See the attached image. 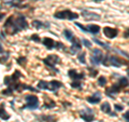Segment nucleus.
Instances as JSON below:
<instances>
[{"mask_svg":"<svg viewBox=\"0 0 129 122\" xmlns=\"http://www.w3.org/2000/svg\"><path fill=\"white\" fill-rule=\"evenodd\" d=\"M103 32H104V35H106V37L110 38V39L115 38L116 36H117V34H118L117 29H115V28H112V27H104Z\"/></svg>","mask_w":129,"mask_h":122,"instance_id":"7","label":"nucleus"},{"mask_svg":"<svg viewBox=\"0 0 129 122\" xmlns=\"http://www.w3.org/2000/svg\"><path fill=\"white\" fill-rule=\"evenodd\" d=\"M89 75L91 77H95L97 75V70H95V69H89Z\"/></svg>","mask_w":129,"mask_h":122,"instance_id":"28","label":"nucleus"},{"mask_svg":"<svg viewBox=\"0 0 129 122\" xmlns=\"http://www.w3.org/2000/svg\"><path fill=\"white\" fill-rule=\"evenodd\" d=\"M119 90H120L119 85H118V84H114V85H112L111 88L107 89L106 93H107V94H108L109 96H110V97H114V96H113V94H114V93H118V92H119Z\"/></svg>","mask_w":129,"mask_h":122,"instance_id":"10","label":"nucleus"},{"mask_svg":"<svg viewBox=\"0 0 129 122\" xmlns=\"http://www.w3.org/2000/svg\"><path fill=\"white\" fill-rule=\"evenodd\" d=\"M85 56H86V54H85V52H82L78 57H79V60L82 64H86V59H85Z\"/></svg>","mask_w":129,"mask_h":122,"instance_id":"22","label":"nucleus"},{"mask_svg":"<svg viewBox=\"0 0 129 122\" xmlns=\"http://www.w3.org/2000/svg\"><path fill=\"white\" fill-rule=\"evenodd\" d=\"M68 75H69L70 78H72L73 80H80V79L84 78V74H78L74 69H71V70H69Z\"/></svg>","mask_w":129,"mask_h":122,"instance_id":"12","label":"nucleus"},{"mask_svg":"<svg viewBox=\"0 0 129 122\" xmlns=\"http://www.w3.org/2000/svg\"><path fill=\"white\" fill-rule=\"evenodd\" d=\"M55 41L53 39H51V38H44L43 39V44L45 46L47 49H50V50H52V49H54L55 48Z\"/></svg>","mask_w":129,"mask_h":122,"instance_id":"13","label":"nucleus"},{"mask_svg":"<svg viewBox=\"0 0 129 122\" xmlns=\"http://www.w3.org/2000/svg\"><path fill=\"white\" fill-rule=\"evenodd\" d=\"M94 41H95L96 43H98L99 46H101V47L106 48V49H109V48H110L109 46H107V43H104V42H102V41H100V40H98V39H94Z\"/></svg>","mask_w":129,"mask_h":122,"instance_id":"24","label":"nucleus"},{"mask_svg":"<svg viewBox=\"0 0 129 122\" xmlns=\"http://www.w3.org/2000/svg\"><path fill=\"white\" fill-rule=\"evenodd\" d=\"M38 88L39 89H42V90H47V82L46 81H39V83H38Z\"/></svg>","mask_w":129,"mask_h":122,"instance_id":"21","label":"nucleus"},{"mask_svg":"<svg viewBox=\"0 0 129 122\" xmlns=\"http://www.w3.org/2000/svg\"><path fill=\"white\" fill-rule=\"evenodd\" d=\"M0 118H1V119H5V120H8L10 118V116L6 112L3 106H0Z\"/></svg>","mask_w":129,"mask_h":122,"instance_id":"19","label":"nucleus"},{"mask_svg":"<svg viewBox=\"0 0 129 122\" xmlns=\"http://www.w3.org/2000/svg\"><path fill=\"white\" fill-rule=\"evenodd\" d=\"M101 100V95H100L99 92H96L94 95L90 96V97H87V101L90 104H97Z\"/></svg>","mask_w":129,"mask_h":122,"instance_id":"9","label":"nucleus"},{"mask_svg":"<svg viewBox=\"0 0 129 122\" xmlns=\"http://www.w3.org/2000/svg\"><path fill=\"white\" fill-rule=\"evenodd\" d=\"M2 17H5V14H2V13H1V14H0V21H1V18H2Z\"/></svg>","mask_w":129,"mask_h":122,"instance_id":"34","label":"nucleus"},{"mask_svg":"<svg viewBox=\"0 0 129 122\" xmlns=\"http://www.w3.org/2000/svg\"><path fill=\"white\" fill-rule=\"evenodd\" d=\"M127 75H128V77H129V68L127 69Z\"/></svg>","mask_w":129,"mask_h":122,"instance_id":"36","label":"nucleus"},{"mask_svg":"<svg viewBox=\"0 0 129 122\" xmlns=\"http://www.w3.org/2000/svg\"><path fill=\"white\" fill-rule=\"evenodd\" d=\"M60 87H61V83L59 82V81H51V82L47 83V90H51V91H55L57 90V89H59Z\"/></svg>","mask_w":129,"mask_h":122,"instance_id":"11","label":"nucleus"},{"mask_svg":"<svg viewBox=\"0 0 129 122\" xmlns=\"http://www.w3.org/2000/svg\"><path fill=\"white\" fill-rule=\"evenodd\" d=\"M101 110L103 112H106V113H111V105L108 103V101H106V103H103L101 105Z\"/></svg>","mask_w":129,"mask_h":122,"instance_id":"15","label":"nucleus"},{"mask_svg":"<svg viewBox=\"0 0 129 122\" xmlns=\"http://www.w3.org/2000/svg\"><path fill=\"white\" fill-rule=\"evenodd\" d=\"M75 25H76V26H79V27H80V28H81V29H82V30H84V31H87V29H86V28H84V27H83V25H82V24H80V23H76Z\"/></svg>","mask_w":129,"mask_h":122,"instance_id":"31","label":"nucleus"},{"mask_svg":"<svg viewBox=\"0 0 129 122\" xmlns=\"http://www.w3.org/2000/svg\"><path fill=\"white\" fill-rule=\"evenodd\" d=\"M63 36L66 37L67 40H70V41H72V40H73V38H74L73 34H72L71 30H69V29H64V30H63Z\"/></svg>","mask_w":129,"mask_h":122,"instance_id":"17","label":"nucleus"},{"mask_svg":"<svg viewBox=\"0 0 129 122\" xmlns=\"http://www.w3.org/2000/svg\"><path fill=\"white\" fill-rule=\"evenodd\" d=\"M32 26L36 27V28H41L43 26V24L41 22H39V21H34L32 22Z\"/></svg>","mask_w":129,"mask_h":122,"instance_id":"25","label":"nucleus"},{"mask_svg":"<svg viewBox=\"0 0 129 122\" xmlns=\"http://www.w3.org/2000/svg\"><path fill=\"white\" fill-rule=\"evenodd\" d=\"M106 83H107V79L104 78V77H99V79H98V84L101 85V87H103V85H106Z\"/></svg>","mask_w":129,"mask_h":122,"instance_id":"23","label":"nucleus"},{"mask_svg":"<svg viewBox=\"0 0 129 122\" xmlns=\"http://www.w3.org/2000/svg\"><path fill=\"white\" fill-rule=\"evenodd\" d=\"M87 30L88 31H90L91 34H98V32L100 31V27L98 25H89V26H87Z\"/></svg>","mask_w":129,"mask_h":122,"instance_id":"16","label":"nucleus"},{"mask_svg":"<svg viewBox=\"0 0 129 122\" xmlns=\"http://www.w3.org/2000/svg\"><path fill=\"white\" fill-rule=\"evenodd\" d=\"M82 15L84 16L85 19H100V15L95 14V13H92V12L86 11V10L82 11Z\"/></svg>","mask_w":129,"mask_h":122,"instance_id":"8","label":"nucleus"},{"mask_svg":"<svg viewBox=\"0 0 129 122\" xmlns=\"http://www.w3.org/2000/svg\"><path fill=\"white\" fill-rule=\"evenodd\" d=\"M102 57H103V53L99 50V49H94V50H92L90 60L94 65H99L100 62L102 60Z\"/></svg>","mask_w":129,"mask_h":122,"instance_id":"4","label":"nucleus"},{"mask_svg":"<svg viewBox=\"0 0 129 122\" xmlns=\"http://www.w3.org/2000/svg\"><path fill=\"white\" fill-rule=\"evenodd\" d=\"M115 109H116V110H118V111H120V110H123V106H120V105H115Z\"/></svg>","mask_w":129,"mask_h":122,"instance_id":"32","label":"nucleus"},{"mask_svg":"<svg viewBox=\"0 0 129 122\" xmlns=\"http://www.w3.org/2000/svg\"><path fill=\"white\" fill-rule=\"evenodd\" d=\"M83 43L85 44V47H86V48H90V47H91V42H90V41H88L87 39H83Z\"/></svg>","mask_w":129,"mask_h":122,"instance_id":"27","label":"nucleus"},{"mask_svg":"<svg viewBox=\"0 0 129 122\" xmlns=\"http://www.w3.org/2000/svg\"><path fill=\"white\" fill-rule=\"evenodd\" d=\"M82 48V44L80 43V41L78 39H75V38H73V40H72V47H71V50H72V52H75V50H80V49Z\"/></svg>","mask_w":129,"mask_h":122,"instance_id":"14","label":"nucleus"},{"mask_svg":"<svg viewBox=\"0 0 129 122\" xmlns=\"http://www.w3.org/2000/svg\"><path fill=\"white\" fill-rule=\"evenodd\" d=\"M81 118L86 122H91L95 119V116H94V113H92V111L90 110V109H86L85 111L81 112Z\"/></svg>","mask_w":129,"mask_h":122,"instance_id":"6","label":"nucleus"},{"mask_svg":"<svg viewBox=\"0 0 129 122\" xmlns=\"http://www.w3.org/2000/svg\"><path fill=\"white\" fill-rule=\"evenodd\" d=\"M109 60H110V64L113 65V66H116V67H120V63H118V59L115 57V56H111L109 57Z\"/></svg>","mask_w":129,"mask_h":122,"instance_id":"18","label":"nucleus"},{"mask_svg":"<svg viewBox=\"0 0 129 122\" xmlns=\"http://www.w3.org/2000/svg\"><path fill=\"white\" fill-rule=\"evenodd\" d=\"M128 84H129V82H128V80L126 78H120L119 81H118L119 88H125V87H127Z\"/></svg>","mask_w":129,"mask_h":122,"instance_id":"20","label":"nucleus"},{"mask_svg":"<svg viewBox=\"0 0 129 122\" xmlns=\"http://www.w3.org/2000/svg\"><path fill=\"white\" fill-rule=\"evenodd\" d=\"M44 63H45L47 66H50L52 68H54V66L57 63H59V58H58V56H56V55H48L47 57L44 59Z\"/></svg>","mask_w":129,"mask_h":122,"instance_id":"5","label":"nucleus"},{"mask_svg":"<svg viewBox=\"0 0 129 122\" xmlns=\"http://www.w3.org/2000/svg\"><path fill=\"white\" fill-rule=\"evenodd\" d=\"M31 39H32V40H35V41H37V42H39V41H40V38L38 37L37 35H34V36L31 37Z\"/></svg>","mask_w":129,"mask_h":122,"instance_id":"30","label":"nucleus"},{"mask_svg":"<svg viewBox=\"0 0 129 122\" xmlns=\"http://www.w3.org/2000/svg\"><path fill=\"white\" fill-rule=\"evenodd\" d=\"M128 104H129V103H128Z\"/></svg>","mask_w":129,"mask_h":122,"instance_id":"38","label":"nucleus"},{"mask_svg":"<svg viewBox=\"0 0 129 122\" xmlns=\"http://www.w3.org/2000/svg\"><path fill=\"white\" fill-rule=\"evenodd\" d=\"M71 87L74 88V89H80L81 88V82L80 81H73V82L71 83Z\"/></svg>","mask_w":129,"mask_h":122,"instance_id":"26","label":"nucleus"},{"mask_svg":"<svg viewBox=\"0 0 129 122\" xmlns=\"http://www.w3.org/2000/svg\"><path fill=\"white\" fill-rule=\"evenodd\" d=\"M124 119L126 120L127 122H129V110H128V111H126V113L124 115Z\"/></svg>","mask_w":129,"mask_h":122,"instance_id":"29","label":"nucleus"},{"mask_svg":"<svg viewBox=\"0 0 129 122\" xmlns=\"http://www.w3.org/2000/svg\"><path fill=\"white\" fill-rule=\"evenodd\" d=\"M94 1H97V2H98V1H102V0H94Z\"/></svg>","mask_w":129,"mask_h":122,"instance_id":"37","label":"nucleus"},{"mask_svg":"<svg viewBox=\"0 0 129 122\" xmlns=\"http://www.w3.org/2000/svg\"><path fill=\"white\" fill-rule=\"evenodd\" d=\"M124 37H125V38H128V37H129V28H127L126 32H124Z\"/></svg>","mask_w":129,"mask_h":122,"instance_id":"33","label":"nucleus"},{"mask_svg":"<svg viewBox=\"0 0 129 122\" xmlns=\"http://www.w3.org/2000/svg\"><path fill=\"white\" fill-rule=\"evenodd\" d=\"M54 16L56 18H59V19H76L79 17V14L72 13L70 10H64V11L56 12L54 14Z\"/></svg>","mask_w":129,"mask_h":122,"instance_id":"2","label":"nucleus"},{"mask_svg":"<svg viewBox=\"0 0 129 122\" xmlns=\"http://www.w3.org/2000/svg\"><path fill=\"white\" fill-rule=\"evenodd\" d=\"M2 51H3V49L1 47V44H0V53H2Z\"/></svg>","mask_w":129,"mask_h":122,"instance_id":"35","label":"nucleus"},{"mask_svg":"<svg viewBox=\"0 0 129 122\" xmlns=\"http://www.w3.org/2000/svg\"><path fill=\"white\" fill-rule=\"evenodd\" d=\"M5 27L9 34L14 35L16 32H18L19 30L26 28L27 23H26V19L24 16H21V17H18V18H14L13 16H11V17L6 22Z\"/></svg>","mask_w":129,"mask_h":122,"instance_id":"1","label":"nucleus"},{"mask_svg":"<svg viewBox=\"0 0 129 122\" xmlns=\"http://www.w3.org/2000/svg\"><path fill=\"white\" fill-rule=\"evenodd\" d=\"M27 104L24 106V108H29V109H37L39 106V99L37 96L34 95H27L26 96Z\"/></svg>","mask_w":129,"mask_h":122,"instance_id":"3","label":"nucleus"}]
</instances>
